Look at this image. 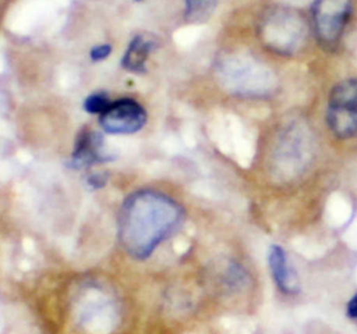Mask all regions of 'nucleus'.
I'll return each instance as SVG.
<instances>
[{"mask_svg":"<svg viewBox=\"0 0 357 334\" xmlns=\"http://www.w3.org/2000/svg\"><path fill=\"white\" fill-rule=\"evenodd\" d=\"M346 315L351 320H357V294H354L346 305Z\"/></svg>","mask_w":357,"mask_h":334,"instance_id":"15","label":"nucleus"},{"mask_svg":"<svg viewBox=\"0 0 357 334\" xmlns=\"http://www.w3.org/2000/svg\"><path fill=\"white\" fill-rule=\"evenodd\" d=\"M148 116L141 103L131 97H121L109 104L99 116L100 128L112 135H130L141 131Z\"/></svg>","mask_w":357,"mask_h":334,"instance_id":"6","label":"nucleus"},{"mask_svg":"<svg viewBox=\"0 0 357 334\" xmlns=\"http://www.w3.org/2000/svg\"><path fill=\"white\" fill-rule=\"evenodd\" d=\"M112 102L109 100V96L106 92H92L91 95H88L85 99H84V103H82V107L84 110L88 113V114H98L100 116L110 104Z\"/></svg>","mask_w":357,"mask_h":334,"instance_id":"11","label":"nucleus"},{"mask_svg":"<svg viewBox=\"0 0 357 334\" xmlns=\"http://www.w3.org/2000/svg\"><path fill=\"white\" fill-rule=\"evenodd\" d=\"M156 47L158 42L152 36L145 33L135 35L123 53L121 67L134 74H144L146 71V60Z\"/></svg>","mask_w":357,"mask_h":334,"instance_id":"9","label":"nucleus"},{"mask_svg":"<svg viewBox=\"0 0 357 334\" xmlns=\"http://www.w3.org/2000/svg\"><path fill=\"white\" fill-rule=\"evenodd\" d=\"M107 160L103 153V136L98 131L82 129L74 143L70 164L73 168H88Z\"/></svg>","mask_w":357,"mask_h":334,"instance_id":"7","label":"nucleus"},{"mask_svg":"<svg viewBox=\"0 0 357 334\" xmlns=\"http://www.w3.org/2000/svg\"><path fill=\"white\" fill-rule=\"evenodd\" d=\"M268 266L276 287L284 294H297L300 291L296 273L289 264L286 250L280 245H271L268 250Z\"/></svg>","mask_w":357,"mask_h":334,"instance_id":"8","label":"nucleus"},{"mask_svg":"<svg viewBox=\"0 0 357 334\" xmlns=\"http://www.w3.org/2000/svg\"><path fill=\"white\" fill-rule=\"evenodd\" d=\"M326 124L339 139L357 136V78L337 82L328 97Z\"/></svg>","mask_w":357,"mask_h":334,"instance_id":"4","label":"nucleus"},{"mask_svg":"<svg viewBox=\"0 0 357 334\" xmlns=\"http://www.w3.org/2000/svg\"><path fill=\"white\" fill-rule=\"evenodd\" d=\"M135 1H142V0H135Z\"/></svg>","mask_w":357,"mask_h":334,"instance_id":"16","label":"nucleus"},{"mask_svg":"<svg viewBox=\"0 0 357 334\" xmlns=\"http://www.w3.org/2000/svg\"><path fill=\"white\" fill-rule=\"evenodd\" d=\"M185 218L184 209L173 198L153 189H141L126 198L117 217V238L135 260L148 259Z\"/></svg>","mask_w":357,"mask_h":334,"instance_id":"1","label":"nucleus"},{"mask_svg":"<svg viewBox=\"0 0 357 334\" xmlns=\"http://www.w3.org/2000/svg\"><path fill=\"white\" fill-rule=\"evenodd\" d=\"M307 18L296 8L275 6L268 8L258 24V36L272 53L290 57L303 50L308 40Z\"/></svg>","mask_w":357,"mask_h":334,"instance_id":"3","label":"nucleus"},{"mask_svg":"<svg viewBox=\"0 0 357 334\" xmlns=\"http://www.w3.org/2000/svg\"><path fill=\"white\" fill-rule=\"evenodd\" d=\"M112 54V45L109 43H100V45H96L91 49L89 51V57L93 63H98V61H103L106 60L109 56Z\"/></svg>","mask_w":357,"mask_h":334,"instance_id":"12","label":"nucleus"},{"mask_svg":"<svg viewBox=\"0 0 357 334\" xmlns=\"http://www.w3.org/2000/svg\"><path fill=\"white\" fill-rule=\"evenodd\" d=\"M247 274L244 271V269L238 264H231L227 273V280L230 285H243L245 283Z\"/></svg>","mask_w":357,"mask_h":334,"instance_id":"13","label":"nucleus"},{"mask_svg":"<svg viewBox=\"0 0 357 334\" xmlns=\"http://www.w3.org/2000/svg\"><path fill=\"white\" fill-rule=\"evenodd\" d=\"M351 14V0H314L311 6V28L318 43L335 49Z\"/></svg>","mask_w":357,"mask_h":334,"instance_id":"5","label":"nucleus"},{"mask_svg":"<svg viewBox=\"0 0 357 334\" xmlns=\"http://www.w3.org/2000/svg\"><path fill=\"white\" fill-rule=\"evenodd\" d=\"M219 0H183L184 18L188 22H204L215 11Z\"/></svg>","mask_w":357,"mask_h":334,"instance_id":"10","label":"nucleus"},{"mask_svg":"<svg viewBox=\"0 0 357 334\" xmlns=\"http://www.w3.org/2000/svg\"><path fill=\"white\" fill-rule=\"evenodd\" d=\"M218 77L233 95L264 99L278 89L276 72L250 53H230L218 63Z\"/></svg>","mask_w":357,"mask_h":334,"instance_id":"2","label":"nucleus"},{"mask_svg":"<svg viewBox=\"0 0 357 334\" xmlns=\"http://www.w3.org/2000/svg\"><path fill=\"white\" fill-rule=\"evenodd\" d=\"M107 178L105 174H100V173H93L91 175H88L86 178V185L92 189H99L102 186H105Z\"/></svg>","mask_w":357,"mask_h":334,"instance_id":"14","label":"nucleus"}]
</instances>
